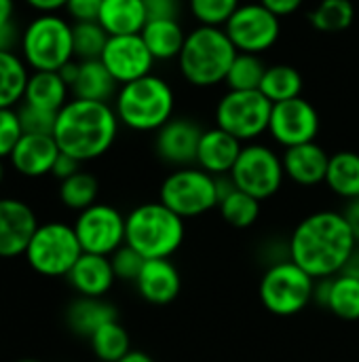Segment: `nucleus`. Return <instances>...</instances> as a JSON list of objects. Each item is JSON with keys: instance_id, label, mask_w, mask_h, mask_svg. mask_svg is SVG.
Returning a JSON list of instances; mask_svg holds the SVG:
<instances>
[{"instance_id": "nucleus-16", "label": "nucleus", "mask_w": 359, "mask_h": 362, "mask_svg": "<svg viewBox=\"0 0 359 362\" xmlns=\"http://www.w3.org/2000/svg\"><path fill=\"white\" fill-rule=\"evenodd\" d=\"M36 229V214L25 202L11 197L0 199V259L25 255Z\"/></svg>"}, {"instance_id": "nucleus-6", "label": "nucleus", "mask_w": 359, "mask_h": 362, "mask_svg": "<svg viewBox=\"0 0 359 362\" xmlns=\"http://www.w3.org/2000/svg\"><path fill=\"white\" fill-rule=\"evenodd\" d=\"M315 282L292 259L273 263L260 280V301L273 316H296L315 299Z\"/></svg>"}, {"instance_id": "nucleus-11", "label": "nucleus", "mask_w": 359, "mask_h": 362, "mask_svg": "<svg viewBox=\"0 0 359 362\" xmlns=\"http://www.w3.org/2000/svg\"><path fill=\"white\" fill-rule=\"evenodd\" d=\"M229 176L239 191L264 202L281 189L286 170L281 157L273 148L264 144H248Z\"/></svg>"}, {"instance_id": "nucleus-27", "label": "nucleus", "mask_w": 359, "mask_h": 362, "mask_svg": "<svg viewBox=\"0 0 359 362\" xmlns=\"http://www.w3.org/2000/svg\"><path fill=\"white\" fill-rule=\"evenodd\" d=\"M76 100H91V102H108L116 91V81L108 72L102 59L80 62L78 76L70 87Z\"/></svg>"}, {"instance_id": "nucleus-48", "label": "nucleus", "mask_w": 359, "mask_h": 362, "mask_svg": "<svg viewBox=\"0 0 359 362\" xmlns=\"http://www.w3.org/2000/svg\"><path fill=\"white\" fill-rule=\"evenodd\" d=\"M30 6H34L36 11H42V13H53L61 6L68 4V0H25Z\"/></svg>"}, {"instance_id": "nucleus-5", "label": "nucleus", "mask_w": 359, "mask_h": 362, "mask_svg": "<svg viewBox=\"0 0 359 362\" xmlns=\"http://www.w3.org/2000/svg\"><path fill=\"white\" fill-rule=\"evenodd\" d=\"M174 89L161 76L148 74L121 87L116 93V117L135 132H159L174 119Z\"/></svg>"}, {"instance_id": "nucleus-50", "label": "nucleus", "mask_w": 359, "mask_h": 362, "mask_svg": "<svg viewBox=\"0 0 359 362\" xmlns=\"http://www.w3.org/2000/svg\"><path fill=\"white\" fill-rule=\"evenodd\" d=\"M13 0H0V23H11L13 21Z\"/></svg>"}, {"instance_id": "nucleus-14", "label": "nucleus", "mask_w": 359, "mask_h": 362, "mask_svg": "<svg viewBox=\"0 0 359 362\" xmlns=\"http://www.w3.org/2000/svg\"><path fill=\"white\" fill-rule=\"evenodd\" d=\"M320 132V115L305 98H292L273 104L269 134L286 148L315 142Z\"/></svg>"}, {"instance_id": "nucleus-15", "label": "nucleus", "mask_w": 359, "mask_h": 362, "mask_svg": "<svg viewBox=\"0 0 359 362\" xmlns=\"http://www.w3.org/2000/svg\"><path fill=\"white\" fill-rule=\"evenodd\" d=\"M108 72L114 76L116 83H131L142 76H148L152 64L157 62L148 51L142 34H125V36H110L106 49L99 57Z\"/></svg>"}, {"instance_id": "nucleus-28", "label": "nucleus", "mask_w": 359, "mask_h": 362, "mask_svg": "<svg viewBox=\"0 0 359 362\" xmlns=\"http://www.w3.org/2000/svg\"><path fill=\"white\" fill-rule=\"evenodd\" d=\"M148 51L154 59H174L180 57L182 47L186 42V34L178 19H152L146 21L144 30L140 32Z\"/></svg>"}, {"instance_id": "nucleus-12", "label": "nucleus", "mask_w": 359, "mask_h": 362, "mask_svg": "<svg viewBox=\"0 0 359 362\" xmlns=\"http://www.w3.org/2000/svg\"><path fill=\"white\" fill-rule=\"evenodd\" d=\"M224 32L239 53L260 55L277 42L281 23L279 17L267 6H262L260 2H252L241 4L233 13V17L224 25Z\"/></svg>"}, {"instance_id": "nucleus-7", "label": "nucleus", "mask_w": 359, "mask_h": 362, "mask_svg": "<svg viewBox=\"0 0 359 362\" xmlns=\"http://www.w3.org/2000/svg\"><path fill=\"white\" fill-rule=\"evenodd\" d=\"M23 57L34 70H61L74 57L72 25L51 13L36 17L21 36Z\"/></svg>"}, {"instance_id": "nucleus-54", "label": "nucleus", "mask_w": 359, "mask_h": 362, "mask_svg": "<svg viewBox=\"0 0 359 362\" xmlns=\"http://www.w3.org/2000/svg\"><path fill=\"white\" fill-rule=\"evenodd\" d=\"M355 274H358V276H359V261H358V267H355Z\"/></svg>"}, {"instance_id": "nucleus-17", "label": "nucleus", "mask_w": 359, "mask_h": 362, "mask_svg": "<svg viewBox=\"0 0 359 362\" xmlns=\"http://www.w3.org/2000/svg\"><path fill=\"white\" fill-rule=\"evenodd\" d=\"M203 129L190 119H169L154 140L157 155L171 165L188 168L197 163V151Z\"/></svg>"}, {"instance_id": "nucleus-3", "label": "nucleus", "mask_w": 359, "mask_h": 362, "mask_svg": "<svg viewBox=\"0 0 359 362\" xmlns=\"http://www.w3.org/2000/svg\"><path fill=\"white\" fill-rule=\"evenodd\" d=\"M186 235L184 218L161 202L133 208L125 216V244L148 259H171Z\"/></svg>"}, {"instance_id": "nucleus-8", "label": "nucleus", "mask_w": 359, "mask_h": 362, "mask_svg": "<svg viewBox=\"0 0 359 362\" xmlns=\"http://www.w3.org/2000/svg\"><path fill=\"white\" fill-rule=\"evenodd\" d=\"M159 202L184 221L203 216L220 204L218 180L199 165L178 168L163 180Z\"/></svg>"}, {"instance_id": "nucleus-36", "label": "nucleus", "mask_w": 359, "mask_h": 362, "mask_svg": "<svg viewBox=\"0 0 359 362\" xmlns=\"http://www.w3.org/2000/svg\"><path fill=\"white\" fill-rule=\"evenodd\" d=\"M267 66L262 59L254 53H237L229 74H226V85L233 91H256L262 85Z\"/></svg>"}, {"instance_id": "nucleus-1", "label": "nucleus", "mask_w": 359, "mask_h": 362, "mask_svg": "<svg viewBox=\"0 0 359 362\" xmlns=\"http://www.w3.org/2000/svg\"><path fill=\"white\" fill-rule=\"evenodd\" d=\"M358 240L343 212L320 210L303 218L290 235V259L315 280H328L345 272L353 259Z\"/></svg>"}, {"instance_id": "nucleus-37", "label": "nucleus", "mask_w": 359, "mask_h": 362, "mask_svg": "<svg viewBox=\"0 0 359 362\" xmlns=\"http://www.w3.org/2000/svg\"><path fill=\"white\" fill-rule=\"evenodd\" d=\"M108 32L99 25V21H78L72 25V42H74V57L80 62L99 59L106 42Z\"/></svg>"}, {"instance_id": "nucleus-25", "label": "nucleus", "mask_w": 359, "mask_h": 362, "mask_svg": "<svg viewBox=\"0 0 359 362\" xmlns=\"http://www.w3.org/2000/svg\"><path fill=\"white\" fill-rule=\"evenodd\" d=\"M68 327L80 335V337H91L97 329H102L104 325L118 320L114 305H110L104 299L97 297H78L76 301L70 303L68 314H66Z\"/></svg>"}, {"instance_id": "nucleus-10", "label": "nucleus", "mask_w": 359, "mask_h": 362, "mask_svg": "<svg viewBox=\"0 0 359 362\" xmlns=\"http://www.w3.org/2000/svg\"><path fill=\"white\" fill-rule=\"evenodd\" d=\"M273 102L260 91H229L216 106V125L248 142L269 132Z\"/></svg>"}, {"instance_id": "nucleus-13", "label": "nucleus", "mask_w": 359, "mask_h": 362, "mask_svg": "<svg viewBox=\"0 0 359 362\" xmlns=\"http://www.w3.org/2000/svg\"><path fill=\"white\" fill-rule=\"evenodd\" d=\"M72 227L83 252L110 257L125 244V216L108 204H93L78 212Z\"/></svg>"}, {"instance_id": "nucleus-38", "label": "nucleus", "mask_w": 359, "mask_h": 362, "mask_svg": "<svg viewBox=\"0 0 359 362\" xmlns=\"http://www.w3.org/2000/svg\"><path fill=\"white\" fill-rule=\"evenodd\" d=\"M239 0H190V11L201 25H226L233 13L239 8Z\"/></svg>"}, {"instance_id": "nucleus-41", "label": "nucleus", "mask_w": 359, "mask_h": 362, "mask_svg": "<svg viewBox=\"0 0 359 362\" xmlns=\"http://www.w3.org/2000/svg\"><path fill=\"white\" fill-rule=\"evenodd\" d=\"M21 136H23V129H21L17 110L0 108V159L11 157Z\"/></svg>"}, {"instance_id": "nucleus-20", "label": "nucleus", "mask_w": 359, "mask_h": 362, "mask_svg": "<svg viewBox=\"0 0 359 362\" xmlns=\"http://www.w3.org/2000/svg\"><path fill=\"white\" fill-rule=\"evenodd\" d=\"M135 288L144 301L152 305H167L180 295V272L171 259H148L135 280Z\"/></svg>"}, {"instance_id": "nucleus-42", "label": "nucleus", "mask_w": 359, "mask_h": 362, "mask_svg": "<svg viewBox=\"0 0 359 362\" xmlns=\"http://www.w3.org/2000/svg\"><path fill=\"white\" fill-rule=\"evenodd\" d=\"M104 0H68L66 8L72 19L78 21H97Z\"/></svg>"}, {"instance_id": "nucleus-45", "label": "nucleus", "mask_w": 359, "mask_h": 362, "mask_svg": "<svg viewBox=\"0 0 359 362\" xmlns=\"http://www.w3.org/2000/svg\"><path fill=\"white\" fill-rule=\"evenodd\" d=\"M305 0H260L262 6H267L271 13H275L277 17H284V15H292L296 13L300 6H303Z\"/></svg>"}, {"instance_id": "nucleus-47", "label": "nucleus", "mask_w": 359, "mask_h": 362, "mask_svg": "<svg viewBox=\"0 0 359 362\" xmlns=\"http://www.w3.org/2000/svg\"><path fill=\"white\" fill-rule=\"evenodd\" d=\"M343 216L347 218V223H349V227H351V231H353V235H355L359 244V197L347 202V208H345Z\"/></svg>"}, {"instance_id": "nucleus-30", "label": "nucleus", "mask_w": 359, "mask_h": 362, "mask_svg": "<svg viewBox=\"0 0 359 362\" xmlns=\"http://www.w3.org/2000/svg\"><path fill=\"white\" fill-rule=\"evenodd\" d=\"M25 64L13 51H0V108H13L28 87Z\"/></svg>"}, {"instance_id": "nucleus-19", "label": "nucleus", "mask_w": 359, "mask_h": 362, "mask_svg": "<svg viewBox=\"0 0 359 362\" xmlns=\"http://www.w3.org/2000/svg\"><path fill=\"white\" fill-rule=\"evenodd\" d=\"M59 146L53 136L47 134H23L11 153L13 168L28 178H38L51 174L55 159L59 157Z\"/></svg>"}, {"instance_id": "nucleus-46", "label": "nucleus", "mask_w": 359, "mask_h": 362, "mask_svg": "<svg viewBox=\"0 0 359 362\" xmlns=\"http://www.w3.org/2000/svg\"><path fill=\"white\" fill-rule=\"evenodd\" d=\"M17 28L15 23H0V51H11L13 45L17 42Z\"/></svg>"}, {"instance_id": "nucleus-32", "label": "nucleus", "mask_w": 359, "mask_h": 362, "mask_svg": "<svg viewBox=\"0 0 359 362\" xmlns=\"http://www.w3.org/2000/svg\"><path fill=\"white\" fill-rule=\"evenodd\" d=\"M353 17H355V6L351 0H322L309 13L311 25L326 34L345 32L347 28H351Z\"/></svg>"}, {"instance_id": "nucleus-22", "label": "nucleus", "mask_w": 359, "mask_h": 362, "mask_svg": "<svg viewBox=\"0 0 359 362\" xmlns=\"http://www.w3.org/2000/svg\"><path fill=\"white\" fill-rule=\"evenodd\" d=\"M315 299L341 320H359V276L343 272L334 278L317 280Z\"/></svg>"}, {"instance_id": "nucleus-29", "label": "nucleus", "mask_w": 359, "mask_h": 362, "mask_svg": "<svg viewBox=\"0 0 359 362\" xmlns=\"http://www.w3.org/2000/svg\"><path fill=\"white\" fill-rule=\"evenodd\" d=\"M326 185L339 197L351 202L359 197V155L353 151H341L330 155Z\"/></svg>"}, {"instance_id": "nucleus-51", "label": "nucleus", "mask_w": 359, "mask_h": 362, "mask_svg": "<svg viewBox=\"0 0 359 362\" xmlns=\"http://www.w3.org/2000/svg\"><path fill=\"white\" fill-rule=\"evenodd\" d=\"M118 362H154L146 352H140V350H131L129 354H125Z\"/></svg>"}, {"instance_id": "nucleus-34", "label": "nucleus", "mask_w": 359, "mask_h": 362, "mask_svg": "<svg viewBox=\"0 0 359 362\" xmlns=\"http://www.w3.org/2000/svg\"><path fill=\"white\" fill-rule=\"evenodd\" d=\"M97 193H99L97 178L89 172H83V170L59 182L61 204L70 210H76V212H83V210L91 208L93 204H97L95 202Z\"/></svg>"}, {"instance_id": "nucleus-39", "label": "nucleus", "mask_w": 359, "mask_h": 362, "mask_svg": "<svg viewBox=\"0 0 359 362\" xmlns=\"http://www.w3.org/2000/svg\"><path fill=\"white\" fill-rule=\"evenodd\" d=\"M19 123L23 134H47L53 136L55 132V123H57V112L53 110H44L32 104H23L19 110Z\"/></svg>"}, {"instance_id": "nucleus-49", "label": "nucleus", "mask_w": 359, "mask_h": 362, "mask_svg": "<svg viewBox=\"0 0 359 362\" xmlns=\"http://www.w3.org/2000/svg\"><path fill=\"white\" fill-rule=\"evenodd\" d=\"M78 68H80V62H74V59H72V62H68L61 70H57L68 87L74 85V81H76V76H78Z\"/></svg>"}, {"instance_id": "nucleus-44", "label": "nucleus", "mask_w": 359, "mask_h": 362, "mask_svg": "<svg viewBox=\"0 0 359 362\" xmlns=\"http://www.w3.org/2000/svg\"><path fill=\"white\" fill-rule=\"evenodd\" d=\"M76 172H80V161L74 159L72 155H66V153H59V157L55 159V165L51 170V174L61 182L70 176H74Z\"/></svg>"}, {"instance_id": "nucleus-52", "label": "nucleus", "mask_w": 359, "mask_h": 362, "mask_svg": "<svg viewBox=\"0 0 359 362\" xmlns=\"http://www.w3.org/2000/svg\"><path fill=\"white\" fill-rule=\"evenodd\" d=\"M2 178H4V165H2V159H0V182H2Z\"/></svg>"}, {"instance_id": "nucleus-26", "label": "nucleus", "mask_w": 359, "mask_h": 362, "mask_svg": "<svg viewBox=\"0 0 359 362\" xmlns=\"http://www.w3.org/2000/svg\"><path fill=\"white\" fill-rule=\"evenodd\" d=\"M68 85L63 83L59 72H51V70H34V74H30L28 78V87H25V104L44 108V110H53L59 112L66 104H68Z\"/></svg>"}, {"instance_id": "nucleus-31", "label": "nucleus", "mask_w": 359, "mask_h": 362, "mask_svg": "<svg viewBox=\"0 0 359 362\" xmlns=\"http://www.w3.org/2000/svg\"><path fill=\"white\" fill-rule=\"evenodd\" d=\"M260 91L273 102H286L292 98H298L303 91V76L294 66L288 64H277L267 68Z\"/></svg>"}, {"instance_id": "nucleus-4", "label": "nucleus", "mask_w": 359, "mask_h": 362, "mask_svg": "<svg viewBox=\"0 0 359 362\" xmlns=\"http://www.w3.org/2000/svg\"><path fill=\"white\" fill-rule=\"evenodd\" d=\"M237 53L239 51L222 28L199 25L186 34V42L178 57L180 72L195 87H212L226 81Z\"/></svg>"}, {"instance_id": "nucleus-43", "label": "nucleus", "mask_w": 359, "mask_h": 362, "mask_svg": "<svg viewBox=\"0 0 359 362\" xmlns=\"http://www.w3.org/2000/svg\"><path fill=\"white\" fill-rule=\"evenodd\" d=\"M148 21L152 19H178L180 0H142Z\"/></svg>"}, {"instance_id": "nucleus-40", "label": "nucleus", "mask_w": 359, "mask_h": 362, "mask_svg": "<svg viewBox=\"0 0 359 362\" xmlns=\"http://www.w3.org/2000/svg\"><path fill=\"white\" fill-rule=\"evenodd\" d=\"M110 263H112L116 280H125V282L135 284L146 259L138 250H133L129 244H123L114 255H110Z\"/></svg>"}, {"instance_id": "nucleus-9", "label": "nucleus", "mask_w": 359, "mask_h": 362, "mask_svg": "<svg viewBox=\"0 0 359 362\" xmlns=\"http://www.w3.org/2000/svg\"><path fill=\"white\" fill-rule=\"evenodd\" d=\"M80 255L83 248L74 227L57 221L38 225L25 250L30 267L44 278L68 276Z\"/></svg>"}, {"instance_id": "nucleus-23", "label": "nucleus", "mask_w": 359, "mask_h": 362, "mask_svg": "<svg viewBox=\"0 0 359 362\" xmlns=\"http://www.w3.org/2000/svg\"><path fill=\"white\" fill-rule=\"evenodd\" d=\"M66 278L80 297H97V299H102L116 280L110 257L91 255V252H83Z\"/></svg>"}, {"instance_id": "nucleus-21", "label": "nucleus", "mask_w": 359, "mask_h": 362, "mask_svg": "<svg viewBox=\"0 0 359 362\" xmlns=\"http://www.w3.org/2000/svg\"><path fill=\"white\" fill-rule=\"evenodd\" d=\"M281 161H284L286 176L300 187H315L326 182L330 155L317 142H307L286 148Z\"/></svg>"}, {"instance_id": "nucleus-33", "label": "nucleus", "mask_w": 359, "mask_h": 362, "mask_svg": "<svg viewBox=\"0 0 359 362\" xmlns=\"http://www.w3.org/2000/svg\"><path fill=\"white\" fill-rule=\"evenodd\" d=\"M89 341H91L93 354L104 362H118L125 354L131 352L129 333L125 331V327L118 320H112V322L104 325L102 329H97L89 337Z\"/></svg>"}, {"instance_id": "nucleus-24", "label": "nucleus", "mask_w": 359, "mask_h": 362, "mask_svg": "<svg viewBox=\"0 0 359 362\" xmlns=\"http://www.w3.org/2000/svg\"><path fill=\"white\" fill-rule=\"evenodd\" d=\"M97 21L108 36H125L140 34L148 17L142 0H104Z\"/></svg>"}, {"instance_id": "nucleus-53", "label": "nucleus", "mask_w": 359, "mask_h": 362, "mask_svg": "<svg viewBox=\"0 0 359 362\" xmlns=\"http://www.w3.org/2000/svg\"><path fill=\"white\" fill-rule=\"evenodd\" d=\"M17 362H40V361H34V358H21V361Z\"/></svg>"}, {"instance_id": "nucleus-2", "label": "nucleus", "mask_w": 359, "mask_h": 362, "mask_svg": "<svg viewBox=\"0 0 359 362\" xmlns=\"http://www.w3.org/2000/svg\"><path fill=\"white\" fill-rule=\"evenodd\" d=\"M118 123L116 110L108 102L74 98L57 112L53 138L61 153L83 163L102 157L114 144Z\"/></svg>"}, {"instance_id": "nucleus-35", "label": "nucleus", "mask_w": 359, "mask_h": 362, "mask_svg": "<svg viewBox=\"0 0 359 362\" xmlns=\"http://www.w3.org/2000/svg\"><path fill=\"white\" fill-rule=\"evenodd\" d=\"M218 208L222 218L235 229H248L260 216V199L239 191L237 187L220 199Z\"/></svg>"}, {"instance_id": "nucleus-18", "label": "nucleus", "mask_w": 359, "mask_h": 362, "mask_svg": "<svg viewBox=\"0 0 359 362\" xmlns=\"http://www.w3.org/2000/svg\"><path fill=\"white\" fill-rule=\"evenodd\" d=\"M243 151V142L218 125L205 129L197 151V165L212 176H229Z\"/></svg>"}]
</instances>
